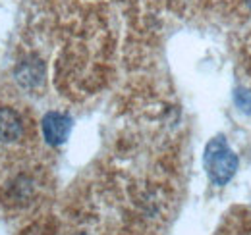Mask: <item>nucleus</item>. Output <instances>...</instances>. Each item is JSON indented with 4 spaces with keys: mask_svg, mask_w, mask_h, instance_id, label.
Listing matches in <instances>:
<instances>
[{
    "mask_svg": "<svg viewBox=\"0 0 251 235\" xmlns=\"http://www.w3.org/2000/svg\"><path fill=\"white\" fill-rule=\"evenodd\" d=\"M205 168L217 185H226L238 170V156L222 137L213 139L205 148Z\"/></svg>",
    "mask_w": 251,
    "mask_h": 235,
    "instance_id": "f257e3e1",
    "label": "nucleus"
},
{
    "mask_svg": "<svg viewBox=\"0 0 251 235\" xmlns=\"http://www.w3.org/2000/svg\"><path fill=\"white\" fill-rule=\"evenodd\" d=\"M72 129V119L60 112H49L43 118V135L50 145H62Z\"/></svg>",
    "mask_w": 251,
    "mask_h": 235,
    "instance_id": "f03ea898",
    "label": "nucleus"
},
{
    "mask_svg": "<svg viewBox=\"0 0 251 235\" xmlns=\"http://www.w3.org/2000/svg\"><path fill=\"white\" fill-rule=\"evenodd\" d=\"M236 102L242 110L246 112H251V93L250 91H238L236 93Z\"/></svg>",
    "mask_w": 251,
    "mask_h": 235,
    "instance_id": "20e7f679",
    "label": "nucleus"
},
{
    "mask_svg": "<svg viewBox=\"0 0 251 235\" xmlns=\"http://www.w3.org/2000/svg\"><path fill=\"white\" fill-rule=\"evenodd\" d=\"M246 2H248V6H250V8H251V0H246Z\"/></svg>",
    "mask_w": 251,
    "mask_h": 235,
    "instance_id": "39448f33",
    "label": "nucleus"
},
{
    "mask_svg": "<svg viewBox=\"0 0 251 235\" xmlns=\"http://www.w3.org/2000/svg\"><path fill=\"white\" fill-rule=\"evenodd\" d=\"M20 133V119L10 110H0V137L4 141L16 139Z\"/></svg>",
    "mask_w": 251,
    "mask_h": 235,
    "instance_id": "7ed1b4c3",
    "label": "nucleus"
}]
</instances>
